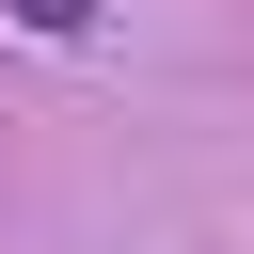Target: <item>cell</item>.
<instances>
[{"label":"cell","mask_w":254,"mask_h":254,"mask_svg":"<svg viewBox=\"0 0 254 254\" xmlns=\"http://www.w3.org/2000/svg\"><path fill=\"white\" fill-rule=\"evenodd\" d=\"M0 16H16L32 48H79V32H95V0H0Z\"/></svg>","instance_id":"6da1fadb"}]
</instances>
